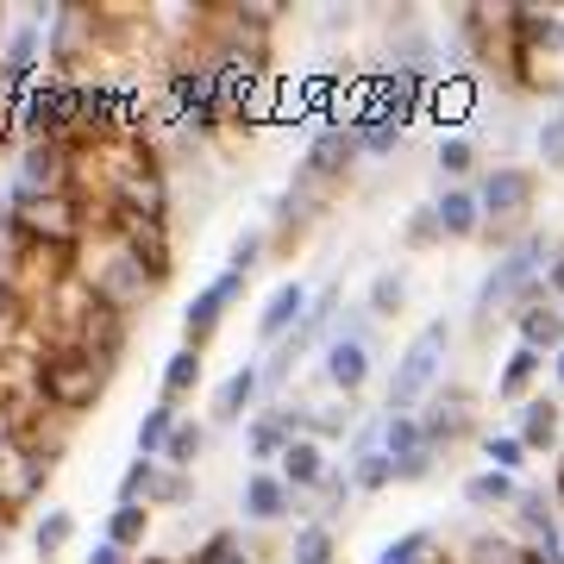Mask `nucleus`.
<instances>
[{
  "label": "nucleus",
  "instance_id": "1",
  "mask_svg": "<svg viewBox=\"0 0 564 564\" xmlns=\"http://www.w3.org/2000/svg\"><path fill=\"white\" fill-rule=\"evenodd\" d=\"M545 258H552L545 232H527L514 251H502V258L489 263V276L470 295V314L489 321V314H521V307L545 302Z\"/></svg>",
  "mask_w": 564,
  "mask_h": 564
},
{
  "label": "nucleus",
  "instance_id": "2",
  "mask_svg": "<svg viewBox=\"0 0 564 564\" xmlns=\"http://www.w3.org/2000/svg\"><path fill=\"white\" fill-rule=\"evenodd\" d=\"M445 358H452V321L440 314V321H426L402 345V358H395V370H389V383H383V414H421L440 395Z\"/></svg>",
  "mask_w": 564,
  "mask_h": 564
},
{
  "label": "nucleus",
  "instance_id": "3",
  "mask_svg": "<svg viewBox=\"0 0 564 564\" xmlns=\"http://www.w3.org/2000/svg\"><path fill=\"white\" fill-rule=\"evenodd\" d=\"M477 202H484V239L496 251H514L527 239V220H533V202H540V176L521 170V163H496L470 182Z\"/></svg>",
  "mask_w": 564,
  "mask_h": 564
},
{
  "label": "nucleus",
  "instance_id": "4",
  "mask_svg": "<svg viewBox=\"0 0 564 564\" xmlns=\"http://www.w3.org/2000/svg\"><path fill=\"white\" fill-rule=\"evenodd\" d=\"M76 276L88 282V295H95L107 314H132V307H144L163 289V282L151 276V263H144L126 239H101V258L88 263V270H76Z\"/></svg>",
  "mask_w": 564,
  "mask_h": 564
},
{
  "label": "nucleus",
  "instance_id": "5",
  "mask_svg": "<svg viewBox=\"0 0 564 564\" xmlns=\"http://www.w3.org/2000/svg\"><path fill=\"white\" fill-rule=\"evenodd\" d=\"M107 383H113V370H107L101 358L76 351V345H51V351H44V402H51V414H63V421L88 414V408L107 395Z\"/></svg>",
  "mask_w": 564,
  "mask_h": 564
},
{
  "label": "nucleus",
  "instance_id": "6",
  "mask_svg": "<svg viewBox=\"0 0 564 564\" xmlns=\"http://www.w3.org/2000/svg\"><path fill=\"white\" fill-rule=\"evenodd\" d=\"M76 113H82V82L39 76L20 95V139L25 144H39V139L76 144Z\"/></svg>",
  "mask_w": 564,
  "mask_h": 564
},
{
  "label": "nucleus",
  "instance_id": "7",
  "mask_svg": "<svg viewBox=\"0 0 564 564\" xmlns=\"http://www.w3.org/2000/svg\"><path fill=\"white\" fill-rule=\"evenodd\" d=\"M44 484H51V458H44L39 445L0 433V521L20 514V508H32V496H39Z\"/></svg>",
  "mask_w": 564,
  "mask_h": 564
},
{
  "label": "nucleus",
  "instance_id": "8",
  "mask_svg": "<svg viewBox=\"0 0 564 564\" xmlns=\"http://www.w3.org/2000/svg\"><path fill=\"white\" fill-rule=\"evenodd\" d=\"M477 389H464V383H445L433 402L421 408V433L433 452H452L458 440H484V426H477Z\"/></svg>",
  "mask_w": 564,
  "mask_h": 564
},
{
  "label": "nucleus",
  "instance_id": "9",
  "mask_svg": "<svg viewBox=\"0 0 564 564\" xmlns=\"http://www.w3.org/2000/svg\"><path fill=\"white\" fill-rule=\"evenodd\" d=\"M245 282H251V276H239V270H220L214 282H202V289H195V302L182 307V333H188L182 345L207 351V339L220 333V321L232 314V302L245 295Z\"/></svg>",
  "mask_w": 564,
  "mask_h": 564
},
{
  "label": "nucleus",
  "instance_id": "10",
  "mask_svg": "<svg viewBox=\"0 0 564 564\" xmlns=\"http://www.w3.org/2000/svg\"><path fill=\"white\" fill-rule=\"evenodd\" d=\"M358 139H351V126L345 120H321L314 132H307V151H302V176L326 182V188H345V176H351V163H358Z\"/></svg>",
  "mask_w": 564,
  "mask_h": 564
},
{
  "label": "nucleus",
  "instance_id": "11",
  "mask_svg": "<svg viewBox=\"0 0 564 564\" xmlns=\"http://www.w3.org/2000/svg\"><path fill=\"white\" fill-rule=\"evenodd\" d=\"M239 514H245L251 527H282L289 514H295V521H307V496H295V489L276 477V470H245Z\"/></svg>",
  "mask_w": 564,
  "mask_h": 564
},
{
  "label": "nucleus",
  "instance_id": "12",
  "mask_svg": "<svg viewBox=\"0 0 564 564\" xmlns=\"http://www.w3.org/2000/svg\"><path fill=\"white\" fill-rule=\"evenodd\" d=\"M307 282L302 276H289V282H276L270 295H263V307H258V339H263V351H276L282 339H295V326L307 321Z\"/></svg>",
  "mask_w": 564,
  "mask_h": 564
},
{
  "label": "nucleus",
  "instance_id": "13",
  "mask_svg": "<svg viewBox=\"0 0 564 564\" xmlns=\"http://www.w3.org/2000/svg\"><path fill=\"white\" fill-rule=\"evenodd\" d=\"M44 63H51V44H44V20L13 25V32H7V51H0V82H7L13 95H25V88H32V82L44 76Z\"/></svg>",
  "mask_w": 564,
  "mask_h": 564
},
{
  "label": "nucleus",
  "instance_id": "14",
  "mask_svg": "<svg viewBox=\"0 0 564 564\" xmlns=\"http://www.w3.org/2000/svg\"><path fill=\"white\" fill-rule=\"evenodd\" d=\"M345 126H351V139H358L364 158H395L414 120H402V113H389V107H377V101H358V113Z\"/></svg>",
  "mask_w": 564,
  "mask_h": 564
},
{
  "label": "nucleus",
  "instance_id": "15",
  "mask_svg": "<svg viewBox=\"0 0 564 564\" xmlns=\"http://www.w3.org/2000/svg\"><path fill=\"white\" fill-rule=\"evenodd\" d=\"M321 383L333 389V395H358V389L370 383V345L364 339H333L321 351Z\"/></svg>",
  "mask_w": 564,
  "mask_h": 564
},
{
  "label": "nucleus",
  "instance_id": "16",
  "mask_svg": "<svg viewBox=\"0 0 564 564\" xmlns=\"http://www.w3.org/2000/svg\"><path fill=\"white\" fill-rule=\"evenodd\" d=\"M514 345H527V351H540V358H558L564 351V307L545 295V302L521 307L514 314Z\"/></svg>",
  "mask_w": 564,
  "mask_h": 564
},
{
  "label": "nucleus",
  "instance_id": "17",
  "mask_svg": "<svg viewBox=\"0 0 564 564\" xmlns=\"http://www.w3.org/2000/svg\"><path fill=\"white\" fill-rule=\"evenodd\" d=\"M276 477L295 489V496H314V489L333 477V464H326V445L314 440V433H302V440H295V445H289V452L276 458Z\"/></svg>",
  "mask_w": 564,
  "mask_h": 564
},
{
  "label": "nucleus",
  "instance_id": "18",
  "mask_svg": "<svg viewBox=\"0 0 564 564\" xmlns=\"http://www.w3.org/2000/svg\"><path fill=\"white\" fill-rule=\"evenodd\" d=\"M433 214H440L445 239H477V232H484V202H477V188H470V182L440 188V195H433Z\"/></svg>",
  "mask_w": 564,
  "mask_h": 564
},
{
  "label": "nucleus",
  "instance_id": "19",
  "mask_svg": "<svg viewBox=\"0 0 564 564\" xmlns=\"http://www.w3.org/2000/svg\"><path fill=\"white\" fill-rule=\"evenodd\" d=\"M258 402H263V370H258V364H239V370H232L220 389H214V421H220V426H239Z\"/></svg>",
  "mask_w": 564,
  "mask_h": 564
},
{
  "label": "nucleus",
  "instance_id": "20",
  "mask_svg": "<svg viewBox=\"0 0 564 564\" xmlns=\"http://www.w3.org/2000/svg\"><path fill=\"white\" fill-rule=\"evenodd\" d=\"M514 433H521L527 452H552V445H558V433H564L558 395H527V402H521V421H514Z\"/></svg>",
  "mask_w": 564,
  "mask_h": 564
},
{
  "label": "nucleus",
  "instance_id": "21",
  "mask_svg": "<svg viewBox=\"0 0 564 564\" xmlns=\"http://www.w3.org/2000/svg\"><path fill=\"white\" fill-rule=\"evenodd\" d=\"M545 370H552V358H540V351L514 345V351L502 358V370H496V402H527V395H533V383H540Z\"/></svg>",
  "mask_w": 564,
  "mask_h": 564
},
{
  "label": "nucleus",
  "instance_id": "22",
  "mask_svg": "<svg viewBox=\"0 0 564 564\" xmlns=\"http://www.w3.org/2000/svg\"><path fill=\"white\" fill-rule=\"evenodd\" d=\"M151 514H158L151 502H113V514L101 521V540L120 545V552H144V540H151Z\"/></svg>",
  "mask_w": 564,
  "mask_h": 564
},
{
  "label": "nucleus",
  "instance_id": "23",
  "mask_svg": "<svg viewBox=\"0 0 564 564\" xmlns=\"http://www.w3.org/2000/svg\"><path fill=\"white\" fill-rule=\"evenodd\" d=\"M433 163H440L445 188H458V182H477V170H484V144L470 139V132H445L440 151H433Z\"/></svg>",
  "mask_w": 564,
  "mask_h": 564
},
{
  "label": "nucleus",
  "instance_id": "24",
  "mask_svg": "<svg viewBox=\"0 0 564 564\" xmlns=\"http://www.w3.org/2000/svg\"><path fill=\"white\" fill-rule=\"evenodd\" d=\"M289 564H339V533L321 521H295V533H289V552H282Z\"/></svg>",
  "mask_w": 564,
  "mask_h": 564
},
{
  "label": "nucleus",
  "instance_id": "25",
  "mask_svg": "<svg viewBox=\"0 0 564 564\" xmlns=\"http://www.w3.org/2000/svg\"><path fill=\"white\" fill-rule=\"evenodd\" d=\"M521 477H508V470H489V464H484V470H477V477H464V502H470V508H514V502H521Z\"/></svg>",
  "mask_w": 564,
  "mask_h": 564
},
{
  "label": "nucleus",
  "instance_id": "26",
  "mask_svg": "<svg viewBox=\"0 0 564 564\" xmlns=\"http://www.w3.org/2000/svg\"><path fill=\"white\" fill-rule=\"evenodd\" d=\"M69 540H76V514L69 508H44L39 521H32V552H39V564H57L69 552Z\"/></svg>",
  "mask_w": 564,
  "mask_h": 564
},
{
  "label": "nucleus",
  "instance_id": "27",
  "mask_svg": "<svg viewBox=\"0 0 564 564\" xmlns=\"http://www.w3.org/2000/svg\"><path fill=\"white\" fill-rule=\"evenodd\" d=\"M202 377H207V358L195 345H176V351L163 358V402H182L188 389H202Z\"/></svg>",
  "mask_w": 564,
  "mask_h": 564
},
{
  "label": "nucleus",
  "instance_id": "28",
  "mask_svg": "<svg viewBox=\"0 0 564 564\" xmlns=\"http://www.w3.org/2000/svg\"><path fill=\"white\" fill-rule=\"evenodd\" d=\"M458 564H527V540H502V533L477 527V533L464 540Z\"/></svg>",
  "mask_w": 564,
  "mask_h": 564
},
{
  "label": "nucleus",
  "instance_id": "29",
  "mask_svg": "<svg viewBox=\"0 0 564 564\" xmlns=\"http://www.w3.org/2000/svg\"><path fill=\"white\" fill-rule=\"evenodd\" d=\"M302 421L314 440H333V433H351V395H333L326 389L321 402H302Z\"/></svg>",
  "mask_w": 564,
  "mask_h": 564
},
{
  "label": "nucleus",
  "instance_id": "30",
  "mask_svg": "<svg viewBox=\"0 0 564 564\" xmlns=\"http://www.w3.org/2000/svg\"><path fill=\"white\" fill-rule=\"evenodd\" d=\"M176 402H151L144 408V421H139V433H132V440H139V458H163V445H170V433H176Z\"/></svg>",
  "mask_w": 564,
  "mask_h": 564
},
{
  "label": "nucleus",
  "instance_id": "31",
  "mask_svg": "<svg viewBox=\"0 0 564 564\" xmlns=\"http://www.w3.org/2000/svg\"><path fill=\"white\" fill-rule=\"evenodd\" d=\"M364 307H370L377 321H395V314L408 307V270H395V263H389V270H377V276H370V295H364Z\"/></svg>",
  "mask_w": 564,
  "mask_h": 564
},
{
  "label": "nucleus",
  "instance_id": "32",
  "mask_svg": "<svg viewBox=\"0 0 564 564\" xmlns=\"http://www.w3.org/2000/svg\"><path fill=\"white\" fill-rule=\"evenodd\" d=\"M514 521H521L527 540H545V533H558V502H552L545 489L527 484V489H521V502H514Z\"/></svg>",
  "mask_w": 564,
  "mask_h": 564
},
{
  "label": "nucleus",
  "instance_id": "33",
  "mask_svg": "<svg viewBox=\"0 0 564 564\" xmlns=\"http://www.w3.org/2000/svg\"><path fill=\"white\" fill-rule=\"evenodd\" d=\"M445 545H440V533L433 527H408L402 540H389L383 552H377V564H426V558H440Z\"/></svg>",
  "mask_w": 564,
  "mask_h": 564
},
{
  "label": "nucleus",
  "instance_id": "34",
  "mask_svg": "<svg viewBox=\"0 0 564 564\" xmlns=\"http://www.w3.org/2000/svg\"><path fill=\"white\" fill-rule=\"evenodd\" d=\"M188 564H251V545H245L239 527H214V533L188 552Z\"/></svg>",
  "mask_w": 564,
  "mask_h": 564
},
{
  "label": "nucleus",
  "instance_id": "35",
  "mask_svg": "<svg viewBox=\"0 0 564 564\" xmlns=\"http://www.w3.org/2000/svg\"><path fill=\"white\" fill-rule=\"evenodd\" d=\"M358 496V484H351V470H333L314 496H307V521H321V527H333V514H339L345 502Z\"/></svg>",
  "mask_w": 564,
  "mask_h": 564
},
{
  "label": "nucleus",
  "instance_id": "36",
  "mask_svg": "<svg viewBox=\"0 0 564 564\" xmlns=\"http://www.w3.org/2000/svg\"><path fill=\"white\" fill-rule=\"evenodd\" d=\"M477 445H484L489 470H508V477H521V470H527V458H533V452L521 445V433H508V426H496V433H484Z\"/></svg>",
  "mask_w": 564,
  "mask_h": 564
},
{
  "label": "nucleus",
  "instance_id": "37",
  "mask_svg": "<svg viewBox=\"0 0 564 564\" xmlns=\"http://www.w3.org/2000/svg\"><path fill=\"white\" fill-rule=\"evenodd\" d=\"M207 452V426L202 421H176V433H170V445H163V458L170 470H195V458Z\"/></svg>",
  "mask_w": 564,
  "mask_h": 564
},
{
  "label": "nucleus",
  "instance_id": "38",
  "mask_svg": "<svg viewBox=\"0 0 564 564\" xmlns=\"http://www.w3.org/2000/svg\"><path fill=\"white\" fill-rule=\"evenodd\" d=\"M533 151H540V163L552 170V176H564V95H558V107L540 120V132H533Z\"/></svg>",
  "mask_w": 564,
  "mask_h": 564
},
{
  "label": "nucleus",
  "instance_id": "39",
  "mask_svg": "<svg viewBox=\"0 0 564 564\" xmlns=\"http://www.w3.org/2000/svg\"><path fill=\"white\" fill-rule=\"evenodd\" d=\"M163 464L158 458H132L120 470V489H113V502H151V489H158Z\"/></svg>",
  "mask_w": 564,
  "mask_h": 564
},
{
  "label": "nucleus",
  "instance_id": "40",
  "mask_svg": "<svg viewBox=\"0 0 564 564\" xmlns=\"http://www.w3.org/2000/svg\"><path fill=\"white\" fill-rule=\"evenodd\" d=\"M426 433H421V414H383V452L389 458H408V452H421Z\"/></svg>",
  "mask_w": 564,
  "mask_h": 564
},
{
  "label": "nucleus",
  "instance_id": "41",
  "mask_svg": "<svg viewBox=\"0 0 564 564\" xmlns=\"http://www.w3.org/2000/svg\"><path fill=\"white\" fill-rule=\"evenodd\" d=\"M263 251H270V232H263V226H245L239 239H232V251H226V270L251 276V270L263 263Z\"/></svg>",
  "mask_w": 564,
  "mask_h": 564
},
{
  "label": "nucleus",
  "instance_id": "42",
  "mask_svg": "<svg viewBox=\"0 0 564 564\" xmlns=\"http://www.w3.org/2000/svg\"><path fill=\"white\" fill-rule=\"evenodd\" d=\"M351 484H358V496H377V489L395 484V458L389 452H370V458L351 464Z\"/></svg>",
  "mask_w": 564,
  "mask_h": 564
},
{
  "label": "nucleus",
  "instance_id": "43",
  "mask_svg": "<svg viewBox=\"0 0 564 564\" xmlns=\"http://www.w3.org/2000/svg\"><path fill=\"white\" fill-rule=\"evenodd\" d=\"M188 502H195V477H188V470H170V464H163L158 489H151V508H188Z\"/></svg>",
  "mask_w": 564,
  "mask_h": 564
},
{
  "label": "nucleus",
  "instance_id": "44",
  "mask_svg": "<svg viewBox=\"0 0 564 564\" xmlns=\"http://www.w3.org/2000/svg\"><path fill=\"white\" fill-rule=\"evenodd\" d=\"M433 113H440V120H464V113H470V76L440 82V88H433Z\"/></svg>",
  "mask_w": 564,
  "mask_h": 564
},
{
  "label": "nucleus",
  "instance_id": "45",
  "mask_svg": "<svg viewBox=\"0 0 564 564\" xmlns=\"http://www.w3.org/2000/svg\"><path fill=\"white\" fill-rule=\"evenodd\" d=\"M445 452H433V445H421V452H408V458H395V484H426L433 470H440Z\"/></svg>",
  "mask_w": 564,
  "mask_h": 564
},
{
  "label": "nucleus",
  "instance_id": "46",
  "mask_svg": "<svg viewBox=\"0 0 564 564\" xmlns=\"http://www.w3.org/2000/svg\"><path fill=\"white\" fill-rule=\"evenodd\" d=\"M402 239L414 245V251H426V245H440V239H445V232H440V214H433V202L408 214V232H402Z\"/></svg>",
  "mask_w": 564,
  "mask_h": 564
},
{
  "label": "nucleus",
  "instance_id": "47",
  "mask_svg": "<svg viewBox=\"0 0 564 564\" xmlns=\"http://www.w3.org/2000/svg\"><path fill=\"white\" fill-rule=\"evenodd\" d=\"M345 445H351V464H358V458H370V452H383V421H358Z\"/></svg>",
  "mask_w": 564,
  "mask_h": 564
},
{
  "label": "nucleus",
  "instance_id": "48",
  "mask_svg": "<svg viewBox=\"0 0 564 564\" xmlns=\"http://www.w3.org/2000/svg\"><path fill=\"white\" fill-rule=\"evenodd\" d=\"M545 295L564 307V239H552V258H545Z\"/></svg>",
  "mask_w": 564,
  "mask_h": 564
},
{
  "label": "nucleus",
  "instance_id": "49",
  "mask_svg": "<svg viewBox=\"0 0 564 564\" xmlns=\"http://www.w3.org/2000/svg\"><path fill=\"white\" fill-rule=\"evenodd\" d=\"M82 564H132V552H120V545H107V540H95V552Z\"/></svg>",
  "mask_w": 564,
  "mask_h": 564
},
{
  "label": "nucleus",
  "instance_id": "50",
  "mask_svg": "<svg viewBox=\"0 0 564 564\" xmlns=\"http://www.w3.org/2000/svg\"><path fill=\"white\" fill-rule=\"evenodd\" d=\"M13 245V202H7V188H0V251Z\"/></svg>",
  "mask_w": 564,
  "mask_h": 564
},
{
  "label": "nucleus",
  "instance_id": "51",
  "mask_svg": "<svg viewBox=\"0 0 564 564\" xmlns=\"http://www.w3.org/2000/svg\"><path fill=\"white\" fill-rule=\"evenodd\" d=\"M552 502L564 508V458H558V477H552Z\"/></svg>",
  "mask_w": 564,
  "mask_h": 564
},
{
  "label": "nucleus",
  "instance_id": "52",
  "mask_svg": "<svg viewBox=\"0 0 564 564\" xmlns=\"http://www.w3.org/2000/svg\"><path fill=\"white\" fill-rule=\"evenodd\" d=\"M552 383L564 389V351H558V358H552Z\"/></svg>",
  "mask_w": 564,
  "mask_h": 564
},
{
  "label": "nucleus",
  "instance_id": "53",
  "mask_svg": "<svg viewBox=\"0 0 564 564\" xmlns=\"http://www.w3.org/2000/svg\"><path fill=\"white\" fill-rule=\"evenodd\" d=\"M0 32H13V25H7V7H0Z\"/></svg>",
  "mask_w": 564,
  "mask_h": 564
},
{
  "label": "nucleus",
  "instance_id": "54",
  "mask_svg": "<svg viewBox=\"0 0 564 564\" xmlns=\"http://www.w3.org/2000/svg\"><path fill=\"white\" fill-rule=\"evenodd\" d=\"M0 545H7V527H0Z\"/></svg>",
  "mask_w": 564,
  "mask_h": 564
}]
</instances>
